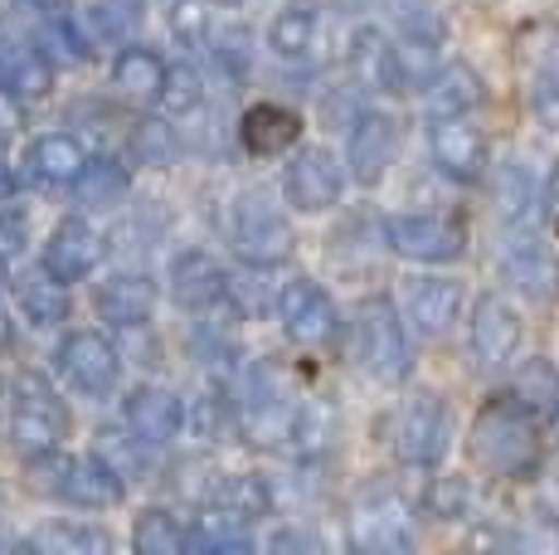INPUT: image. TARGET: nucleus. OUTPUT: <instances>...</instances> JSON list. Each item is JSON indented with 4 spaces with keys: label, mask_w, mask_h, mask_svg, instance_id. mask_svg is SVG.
Segmentation results:
<instances>
[{
    "label": "nucleus",
    "mask_w": 559,
    "mask_h": 555,
    "mask_svg": "<svg viewBox=\"0 0 559 555\" xmlns=\"http://www.w3.org/2000/svg\"><path fill=\"white\" fill-rule=\"evenodd\" d=\"M424 98H428V113L433 117H467L487 103V88H481L477 69H467V63H443V69L424 83Z\"/></svg>",
    "instance_id": "nucleus-22"
},
{
    "label": "nucleus",
    "mask_w": 559,
    "mask_h": 555,
    "mask_svg": "<svg viewBox=\"0 0 559 555\" xmlns=\"http://www.w3.org/2000/svg\"><path fill=\"white\" fill-rule=\"evenodd\" d=\"M10 196H15V176L0 166V200H10Z\"/></svg>",
    "instance_id": "nucleus-48"
},
{
    "label": "nucleus",
    "mask_w": 559,
    "mask_h": 555,
    "mask_svg": "<svg viewBox=\"0 0 559 555\" xmlns=\"http://www.w3.org/2000/svg\"><path fill=\"white\" fill-rule=\"evenodd\" d=\"M267 45H273L283 59H311L321 45V10L307 5V0L277 10L273 29H267Z\"/></svg>",
    "instance_id": "nucleus-26"
},
{
    "label": "nucleus",
    "mask_w": 559,
    "mask_h": 555,
    "mask_svg": "<svg viewBox=\"0 0 559 555\" xmlns=\"http://www.w3.org/2000/svg\"><path fill=\"white\" fill-rule=\"evenodd\" d=\"M428 152H433V162L448 180L472 186V180L487 176V137H481L467 117H433V127H428Z\"/></svg>",
    "instance_id": "nucleus-12"
},
{
    "label": "nucleus",
    "mask_w": 559,
    "mask_h": 555,
    "mask_svg": "<svg viewBox=\"0 0 559 555\" xmlns=\"http://www.w3.org/2000/svg\"><path fill=\"white\" fill-rule=\"evenodd\" d=\"M0 88L15 98H49L53 88V59L39 45H20V39H0Z\"/></svg>",
    "instance_id": "nucleus-21"
},
{
    "label": "nucleus",
    "mask_w": 559,
    "mask_h": 555,
    "mask_svg": "<svg viewBox=\"0 0 559 555\" xmlns=\"http://www.w3.org/2000/svg\"><path fill=\"white\" fill-rule=\"evenodd\" d=\"M10 439L29 463H45L69 439V410H63V400L53 394L49 380L35 376V370L10 386Z\"/></svg>",
    "instance_id": "nucleus-2"
},
{
    "label": "nucleus",
    "mask_w": 559,
    "mask_h": 555,
    "mask_svg": "<svg viewBox=\"0 0 559 555\" xmlns=\"http://www.w3.org/2000/svg\"><path fill=\"white\" fill-rule=\"evenodd\" d=\"M293 224L287 215H277L267 200L258 196H243L234 205V249L239 259H249L253 269H277V263L293 259Z\"/></svg>",
    "instance_id": "nucleus-7"
},
{
    "label": "nucleus",
    "mask_w": 559,
    "mask_h": 555,
    "mask_svg": "<svg viewBox=\"0 0 559 555\" xmlns=\"http://www.w3.org/2000/svg\"><path fill=\"white\" fill-rule=\"evenodd\" d=\"M156 307V287L146 273H112L98 283V312L112 327H142Z\"/></svg>",
    "instance_id": "nucleus-23"
},
{
    "label": "nucleus",
    "mask_w": 559,
    "mask_h": 555,
    "mask_svg": "<svg viewBox=\"0 0 559 555\" xmlns=\"http://www.w3.org/2000/svg\"><path fill=\"white\" fill-rule=\"evenodd\" d=\"M190 546L210 551V555H243V551H253V536H249V521L243 517L204 507L195 517V527H190Z\"/></svg>",
    "instance_id": "nucleus-28"
},
{
    "label": "nucleus",
    "mask_w": 559,
    "mask_h": 555,
    "mask_svg": "<svg viewBox=\"0 0 559 555\" xmlns=\"http://www.w3.org/2000/svg\"><path fill=\"white\" fill-rule=\"evenodd\" d=\"M521 336H525L521 312H515L507 297H497V293L477 297V307H472V356L481 366L487 370L511 366L515 351H521Z\"/></svg>",
    "instance_id": "nucleus-14"
},
{
    "label": "nucleus",
    "mask_w": 559,
    "mask_h": 555,
    "mask_svg": "<svg viewBox=\"0 0 559 555\" xmlns=\"http://www.w3.org/2000/svg\"><path fill=\"white\" fill-rule=\"evenodd\" d=\"M20 312L29 317V327H59L63 317H69V293H63V283L45 269L20 283Z\"/></svg>",
    "instance_id": "nucleus-32"
},
{
    "label": "nucleus",
    "mask_w": 559,
    "mask_h": 555,
    "mask_svg": "<svg viewBox=\"0 0 559 555\" xmlns=\"http://www.w3.org/2000/svg\"><path fill=\"white\" fill-rule=\"evenodd\" d=\"M35 45L45 49L53 63H83L93 55L88 35L69 20V10H39V29H35Z\"/></svg>",
    "instance_id": "nucleus-31"
},
{
    "label": "nucleus",
    "mask_w": 559,
    "mask_h": 555,
    "mask_svg": "<svg viewBox=\"0 0 559 555\" xmlns=\"http://www.w3.org/2000/svg\"><path fill=\"white\" fill-rule=\"evenodd\" d=\"M234 424L239 420H234V404L224 394H195L180 414V434L195 444H224L234 434Z\"/></svg>",
    "instance_id": "nucleus-30"
},
{
    "label": "nucleus",
    "mask_w": 559,
    "mask_h": 555,
    "mask_svg": "<svg viewBox=\"0 0 559 555\" xmlns=\"http://www.w3.org/2000/svg\"><path fill=\"white\" fill-rule=\"evenodd\" d=\"M88 20H93V35L98 39L122 45V39L136 29V20H142V0H93Z\"/></svg>",
    "instance_id": "nucleus-39"
},
{
    "label": "nucleus",
    "mask_w": 559,
    "mask_h": 555,
    "mask_svg": "<svg viewBox=\"0 0 559 555\" xmlns=\"http://www.w3.org/2000/svg\"><path fill=\"white\" fill-rule=\"evenodd\" d=\"M550 429H555V439H559V400H555V410H550Z\"/></svg>",
    "instance_id": "nucleus-50"
},
{
    "label": "nucleus",
    "mask_w": 559,
    "mask_h": 555,
    "mask_svg": "<svg viewBox=\"0 0 559 555\" xmlns=\"http://www.w3.org/2000/svg\"><path fill=\"white\" fill-rule=\"evenodd\" d=\"M20 249H25V220L15 210H0V263H10Z\"/></svg>",
    "instance_id": "nucleus-44"
},
{
    "label": "nucleus",
    "mask_w": 559,
    "mask_h": 555,
    "mask_svg": "<svg viewBox=\"0 0 559 555\" xmlns=\"http://www.w3.org/2000/svg\"><path fill=\"white\" fill-rule=\"evenodd\" d=\"M350 546L356 551H408L414 546V507L394 487H365L350 507Z\"/></svg>",
    "instance_id": "nucleus-5"
},
{
    "label": "nucleus",
    "mask_w": 559,
    "mask_h": 555,
    "mask_svg": "<svg viewBox=\"0 0 559 555\" xmlns=\"http://www.w3.org/2000/svg\"><path fill=\"white\" fill-rule=\"evenodd\" d=\"M53 366L69 380L79 394H93V400H107L117 390V376H122V356L117 346L98 332H69L53 351Z\"/></svg>",
    "instance_id": "nucleus-6"
},
{
    "label": "nucleus",
    "mask_w": 559,
    "mask_h": 555,
    "mask_svg": "<svg viewBox=\"0 0 559 555\" xmlns=\"http://www.w3.org/2000/svg\"><path fill=\"white\" fill-rule=\"evenodd\" d=\"M462 307H467V297H462L457 278H414L404 287V312L424 336H448L457 327Z\"/></svg>",
    "instance_id": "nucleus-17"
},
{
    "label": "nucleus",
    "mask_w": 559,
    "mask_h": 555,
    "mask_svg": "<svg viewBox=\"0 0 559 555\" xmlns=\"http://www.w3.org/2000/svg\"><path fill=\"white\" fill-rule=\"evenodd\" d=\"M35 10H69V0H29Z\"/></svg>",
    "instance_id": "nucleus-49"
},
{
    "label": "nucleus",
    "mask_w": 559,
    "mask_h": 555,
    "mask_svg": "<svg viewBox=\"0 0 559 555\" xmlns=\"http://www.w3.org/2000/svg\"><path fill=\"white\" fill-rule=\"evenodd\" d=\"M531 103H535V113H540V122L559 127V59H550L540 73H535Z\"/></svg>",
    "instance_id": "nucleus-43"
},
{
    "label": "nucleus",
    "mask_w": 559,
    "mask_h": 555,
    "mask_svg": "<svg viewBox=\"0 0 559 555\" xmlns=\"http://www.w3.org/2000/svg\"><path fill=\"white\" fill-rule=\"evenodd\" d=\"M384 239L414 263H453L467 249V229L453 215H394L384 220Z\"/></svg>",
    "instance_id": "nucleus-9"
},
{
    "label": "nucleus",
    "mask_w": 559,
    "mask_h": 555,
    "mask_svg": "<svg viewBox=\"0 0 559 555\" xmlns=\"http://www.w3.org/2000/svg\"><path fill=\"white\" fill-rule=\"evenodd\" d=\"M98 439H103V444H98V453H103L122 477H127V473H136V468L146 463V444L136 439L132 429H103Z\"/></svg>",
    "instance_id": "nucleus-40"
},
{
    "label": "nucleus",
    "mask_w": 559,
    "mask_h": 555,
    "mask_svg": "<svg viewBox=\"0 0 559 555\" xmlns=\"http://www.w3.org/2000/svg\"><path fill=\"white\" fill-rule=\"evenodd\" d=\"M297 137H302V117L277 108V103H263V108H253L249 117H243V146H249L253 156L287 152Z\"/></svg>",
    "instance_id": "nucleus-27"
},
{
    "label": "nucleus",
    "mask_w": 559,
    "mask_h": 555,
    "mask_svg": "<svg viewBox=\"0 0 559 555\" xmlns=\"http://www.w3.org/2000/svg\"><path fill=\"white\" fill-rule=\"evenodd\" d=\"M170 283H176L180 307H195V312H214L219 303H229V278L200 249H186L170 263Z\"/></svg>",
    "instance_id": "nucleus-20"
},
{
    "label": "nucleus",
    "mask_w": 559,
    "mask_h": 555,
    "mask_svg": "<svg viewBox=\"0 0 559 555\" xmlns=\"http://www.w3.org/2000/svg\"><path fill=\"white\" fill-rule=\"evenodd\" d=\"M200 98H204V79L195 63H170L166 83H160V93H156V108L166 117H186L200 108Z\"/></svg>",
    "instance_id": "nucleus-35"
},
{
    "label": "nucleus",
    "mask_w": 559,
    "mask_h": 555,
    "mask_svg": "<svg viewBox=\"0 0 559 555\" xmlns=\"http://www.w3.org/2000/svg\"><path fill=\"white\" fill-rule=\"evenodd\" d=\"M10 341H15V322H10V312L0 307V356L10 351Z\"/></svg>",
    "instance_id": "nucleus-47"
},
{
    "label": "nucleus",
    "mask_w": 559,
    "mask_h": 555,
    "mask_svg": "<svg viewBox=\"0 0 559 555\" xmlns=\"http://www.w3.org/2000/svg\"><path fill=\"white\" fill-rule=\"evenodd\" d=\"M341 162L331 152H321V146H302V152L293 156V166H287L283 186H287V200H293L297 210H307V215H317V210H331L341 200Z\"/></svg>",
    "instance_id": "nucleus-16"
},
{
    "label": "nucleus",
    "mask_w": 559,
    "mask_h": 555,
    "mask_svg": "<svg viewBox=\"0 0 559 555\" xmlns=\"http://www.w3.org/2000/svg\"><path fill=\"white\" fill-rule=\"evenodd\" d=\"M180 414H186V404H180L170 390L142 386V390L127 394L122 420H127V429H132L146 448H166L180 434Z\"/></svg>",
    "instance_id": "nucleus-19"
},
{
    "label": "nucleus",
    "mask_w": 559,
    "mask_h": 555,
    "mask_svg": "<svg viewBox=\"0 0 559 555\" xmlns=\"http://www.w3.org/2000/svg\"><path fill=\"white\" fill-rule=\"evenodd\" d=\"M88 162H93V156L83 152L73 137H63V132L39 137V142L29 146V156H25L29 176H35L39 186H73V180L83 176V166H88Z\"/></svg>",
    "instance_id": "nucleus-25"
},
{
    "label": "nucleus",
    "mask_w": 559,
    "mask_h": 555,
    "mask_svg": "<svg viewBox=\"0 0 559 555\" xmlns=\"http://www.w3.org/2000/svg\"><path fill=\"white\" fill-rule=\"evenodd\" d=\"M170 29H176V39H186V45H204L210 15H204L200 0H176V5H170Z\"/></svg>",
    "instance_id": "nucleus-42"
},
{
    "label": "nucleus",
    "mask_w": 559,
    "mask_h": 555,
    "mask_svg": "<svg viewBox=\"0 0 559 555\" xmlns=\"http://www.w3.org/2000/svg\"><path fill=\"white\" fill-rule=\"evenodd\" d=\"M350 351H356L360 366L370 370L374 380H384V386H400L408 376V366H414V356H408V332H404L390 297H365L356 307V317H350Z\"/></svg>",
    "instance_id": "nucleus-3"
},
{
    "label": "nucleus",
    "mask_w": 559,
    "mask_h": 555,
    "mask_svg": "<svg viewBox=\"0 0 559 555\" xmlns=\"http://www.w3.org/2000/svg\"><path fill=\"white\" fill-rule=\"evenodd\" d=\"M39 551H53V555H107L112 551V536L98 527H69V521H59V527H45L35 536Z\"/></svg>",
    "instance_id": "nucleus-36"
},
{
    "label": "nucleus",
    "mask_w": 559,
    "mask_h": 555,
    "mask_svg": "<svg viewBox=\"0 0 559 555\" xmlns=\"http://www.w3.org/2000/svg\"><path fill=\"white\" fill-rule=\"evenodd\" d=\"M501 215L507 224H535L540 215V186L525 166H507V176H501Z\"/></svg>",
    "instance_id": "nucleus-37"
},
{
    "label": "nucleus",
    "mask_w": 559,
    "mask_h": 555,
    "mask_svg": "<svg viewBox=\"0 0 559 555\" xmlns=\"http://www.w3.org/2000/svg\"><path fill=\"white\" fill-rule=\"evenodd\" d=\"M472 463L487 477L525 483L540 468V410L525 394H491L472 420Z\"/></svg>",
    "instance_id": "nucleus-1"
},
{
    "label": "nucleus",
    "mask_w": 559,
    "mask_h": 555,
    "mask_svg": "<svg viewBox=\"0 0 559 555\" xmlns=\"http://www.w3.org/2000/svg\"><path fill=\"white\" fill-rule=\"evenodd\" d=\"M346 63H350V79H356L365 93H404L408 88L400 45H394L384 29H374V25H360L356 35H350Z\"/></svg>",
    "instance_id": "nucleus-13"
},
{
    "label": "nucleus",
    "mask_w": 559,
    "mask_h": 555,
    "mask_svg": "<svg viewBox=\"0 0 559 555\" xmlns=\"http://www.w3.org/2000/svg\"><path fill=\"white\" fill-rule=\"evenodd\" d=\"M394 152H400V122L384 113H360L346 142V166L356 186H380L390 170Z\"/></svg>",
    "instance_id": "nucleus-15"
},
{
    "label": "nucleus",
    "mask_w": 559,
    "mask_h": 555,
    "mask_svg": "<svg viewBox=\"0 0 559 555\" xmlns=\"http://www.w3.org/2000/svg\"><path fill=\"white\" fill-rule=\"evenodd\" d=\"M448 439H453V420H448V404L438 394L408 400L394 420V453L408 468H433L448 453Z\"/></svg>",
    "instance_id": "nucleus-10"
},
{
    "label": "nucleus",
    "mask_w": 559,
    "mask_h": 555,
    "mask_svg": "<svg viewBox=\"0 0 559 555\" xmlns=\"http://www.w3.org/2000/svg\"><path fill=\"white\" fill-rule=\"evenodd\" d=\"M45 493L69 507H117L127 497V477L103 453H49L45 458Z\"/></svg>",
    "instance_id": "nucleus-4"
},
{
    "label": "nucleus",
    "mask_w": 559,
    "mask_h": 555,
    "mask_svg": "<svg viewBox=\"0 0 559 555\" xmlns=\"http://www.w3.org/2000/svg\"><path fill=\"white\" fill-rule=\"evenodd\" d=\"M112 83L117 93L127 98H142V103H156L160 83H166V63H160L156 49H142V45H127L112 63Z\"/></svg>",
    "instance_id": "nucleus-29"
},
{
    "label": "nucleus",
    "mask_w": 559,
    "mask_h": 555,
    "mask_svg": "<svg viewBox=\"0 0 559 555\" xmlns=\"http://www.w3.org/2000/svg\"><path fill=\"white\" fill-rule=\"evenodd\" d=\"M10 132H15V103L5 98V88H0V152H5Z\"/></svg>",
    "instance_id": "nucleus-46"
},
{
    "label": "nucleus",
    "mask_w": 559,
    "mask_h": 555,
    "mask_svg": "<svg viewBox=\"0 0 559 555\" xmlns=\"http://www.w3.org/2000/svg\"><path fill=\"white\" fill-rule=\"evenodd\" d=\"M501 269L531 303H555L559 293V263L550 244L535 234V224H507V244H501Z\"/></svg>",
    "instance_id": "nucleus-11"
},
{
    "label": "nucleus",
    "mask_w": 559,
    "mask_h": 555,
    "mask_svg": "<svg viewBox=\"0 0 559 555\" xmlns=\"http://www.w3.org/2000/svg\"><path fill=\"white\" fill-rule=\"evenodd\" d=\"M331 434H336V414L317 400H302L293 410V424H287V439L302 458H321L331 448Z\"/></svg>",
    "instance_id": "nucleus-34"
},
{
    "label": "nucleus",
    "mask_w": 559,
    "mask_h": 555,
    "mask_svg": "<svg viewBox=\"0 0 559 555\" xmlns=\"http://www.w3.org/2000/svg\"><path fill=\"white\" fill-rule=\"evenodd\" d=\"M103 253H107V244L88 220H63L45 244V269L59 278V283H79V278H88L98 269Z\"/></svg>",
    "instance_id": "nucleus-18"
},
{
    "label": "nucleus",
    "mask_w": 559,
    "mask_h": 555,
    "mask_svg": "<svg viewBox=\"0 0 559 555\" xmlns=\"http://www.w3.org/2000/svg\"><path fill=\"white\" fill-rule=\"evenodd\" d=\"M224 5H243V0H224Z\"/></svg>",
    "instance_id": "nucleus-51"
},
{
    "label": "nucleus",
    "mask_w": 559,
    "mask_h": 555,
    "mask_svg": "<svg viewBox=\"0 0 559 555\" xmlns=\"http://www.w3.org/2000/svg\"><path fill=\"white\" fill-rule=\"evenodd\" d=\"M73 190H79V200H88V205H112V200L127 190V166L98 156V162L83 166V176L73 180Z\"/></svg>",
    "instance_id": "nucleus-38"
},
{
    "label": "nucleus",
    "mask_w": 559,
    "mask_h": 555,
    "mask_svg": "<svg viewBox=\"0 0 559 555\" xmlns=\"http://www.w3.org/2000/svg\"><path fill=\"white\" fill-rule=\"evenodd\" d=\"M132 546L142 555H180L190 546V527H180V517H170V511H142L136 517V531H132Z\"/></svg>",
    "instance_id": "nucleus-33"
},
{
    "label": "nucleus",
    "mask_w": 559,
    "mask_h": 555,
    "mask_svg": "<svg viewBox=\"0 0 559 555\" xmlns=\"http://www.w3.org/2000/svg\"><path fill=\"white\" fill-rule=\"evenodd\" d=\"M467 507H472V493L457 477H438V483L428 487V511H433V517L457 521V517H467Z\"/></svg>",
    "instance_id": "nucleus-41"
},
{
    "label": "nucleus",
    "mask_w": 559,
    "mask_h": 555,
    "mask_svg": "<svg viewBox=\"0 0 559 555\" xmlns=\"http://www.w3.org/2000/svg\"><path fill=\"white\" fill-rule=\"evenodd\" d=\"M277 317H283L287 341H297V346H307V351L331 346L341 332L336 303H331V293L321 283H311V278H297V283H287L283 293H277Z\"/></svg>",
    "instance_id": "nucleus-8"
},
{
    "label": "nucleus",
    "mask_w": 559,
    "mask_h": 555,
    "mask_svg": "<svg viewBox=\"0 0 559 555\" xmlns=\"http://www.w3.org/2000/svg\"><path fill=\"white\" fill-rule=\"evenodd\" d=\"M136 152L146 156V162H170V137H166V127H142L136 132Z\"/></svg>",
    "instance_id": "nucleus-45"
},
{
    "label": "nucleus",
    "mask_w": 559,
    "mask_h": 555,
    "mask_svg": "<svg viewBox=\"0 0 559 555\" xmlns=\"http://www.w3.org/2000/svg\"><path fill=\"white\" fill-rule=\"evenodd\" d=\"M200 501L204 507L234 511V517H243V521H258L273 511V487L253 473H219L200 487Z\"/></svg>",
    "instance_id": "nucleus-24"
}]
</instances>
